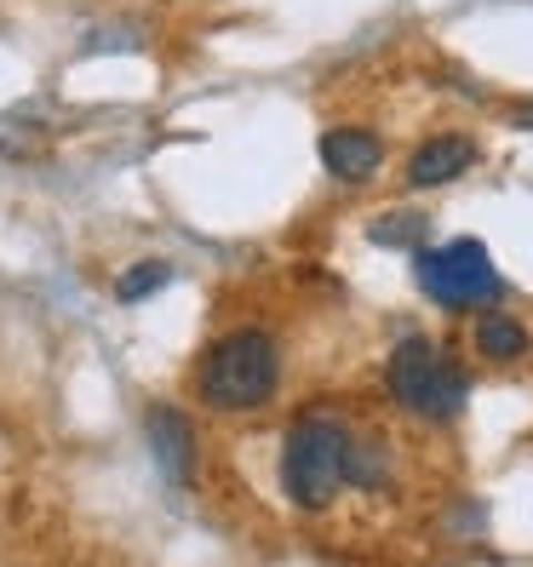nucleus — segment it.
Wrapping results in <instances>:
<instances>
[{
    "label": "nucleus",
    "mask_w": 533,
    "mask_h": 567,
    "mask_svg": "<svg viewBox=\"0 0 533 567\" xmlns=\"http://www.w3.org/2000/svg\"><path fill=\"white\" fill-rule=\"evenodd\" d=\"M281 384V350L270 327H236L195 361V395L213 413H258Z\"/></svg>",
    "instance_id": "1"
},
{
    "label": "nucleus",
    "mask_w": 533,
    "mask_h": 567,
    "mask_svg": "<svg viewBox=\"0 0 533 567\" xmlns=\"http://www.w3.org/2000/svg\"><path fill=\"white\" fill-rule=\"evenodd\" d=\"M350 430L332 413H298L281 442V487L298 511H327L345 493Z\"/></svg>",
    "instance_id": "2"
},
{
    "label": "nucleus",
    "mask_w": 533,
    "mask_h": 567,
    "mask_svg": "<svg viewBox=\"0 0 533 567\" xmlns=\"http://www.w3.org/2000/svg\"><path fill=\"white\" fill-rule=\"evenodd\" d=\"M385 384H390V395H396V402H402L413 419H430V424L459 419L464 395H471L464 367H459L448 350H437L430 339H402V344H396L390 361H385Z\"/></svg>",
    "instance_id": "3"
},
{
    "label": "nucleus",
    "mask_w": 533,
    "mask_h": 567,
    "mask_svg": "<svg viewBox=\"0 0 533 567\" xmlns=\"http://www.w3.org/2000/svg\"><path fill=\"white\" fill-rule=\"evenodd\" d=\"M419 287H424V298H437L442 310H488V305H499V292H505L488 247L471 241V236L448 241V247H424L419 252Z\"/></svg>",
    "instance_id": "4"
},
{
    "label": "nucleus",
    "mask_w": 533,
    "mask_h": 567,
    "mask_svg": "<svg viewBox=\"0 0 533 567\" xmlns=\"http://www.w3.org/2000/svg\"><path fill=\"white\" fill-rule=\"evenodd\" d=\"M144 436H150V453H155V464H161V476L178 482V487H189V482H195V430H189V419H184L178 408L155 402V408L144 413Z\"/></svg>",
    "instance_id": "5"
},
{
    "label": "nucleus",
    "mask_w": 533,
    "mask_h": 567,
    "mask_svg": "<svg viewBox=\"0 0 533 567\" xmlns=\"http://www.w3.org/2000/svg\"><path fill=\"white\" fill-rule=\"evenodd\" d=\"M321 166L339 184H368L379 166H385L379 132H368V126H332L327 138H321Z\"/></svg>",
    "instance_id": "6"
},
{
    "label": "nucleus",
    "mask_w": 533,
    "mask_h": 567,
    "mask_svg": "<svg viewBox=\"0 0 533 567\" xmlns=\"http://www.w3.org/2000/svg\"><path fill=\"white\" fill-rule=\"evenodd\" d=\"M471 161H476V144H471V138H459V132H442V138H430V144L413 150V161H408V184H413V189L453 184Z\"/></svg>",
    "instance_id": "7"
},
{
    "label": "nucleus",
    "mask_w": 533,
    "mask_h": 567,
    "mask_svg": "<svg viewBox=\"0 0 533 567\" xmlns=\"http://www.w3.org/2000/svg\"><path fill=\"white\" fill-rule=\"evenodd\" d=\"M527 344H533V339H527V327H522L516 316H493V310H488V316L476 321V350H482L488 361H522Z\"/></svg>",
    "instance_id": "8"
},
{
    "label": "nucleus",
    "mask_w": 533,
    "mask_h": 567,
    "mask_svg": "<svg viewBox=\"0 0 533 567\" xmlns=\"http://www.w3.org/2000/svg\"><path fill=\"white\" fill-rule=\"evenodd\" d=\"M390 482V453L373 442V436H350V453H345V487H385Z\"/></svg>",
    "instance_id": "9"
},
{
    "label": "nucleus",
    "mask_w": 533,
    "mask_h": 567,
    "mask_svg": "<svg viewBox=\"0 0 533 567\" xmlns=\"http://www.w3.org/2000/svg\"><path fill=\"white\" fill-rule=\"evenodd\" d=\"M161 287H173V264H166V258H144V264H132V270L115 276V298H121V305H144V298H155Z\"/></svg>",
    "instance_id": "10"
},
{
    "label": "nucleus",
    "mask_w": 533,
    "mask_h": 567,
    "mask_svg": "<svg viewBox=\"0 0 533 567\" xmlns=\"http://www.w3.org/2000/svg\"><path fill=\"white\" fill-rule=\"evenodd\" d=\"M373 241H385V247H413V241H424V218H419V213L379 218V224H373Z\"/></svg>",
    "instance_id": "11"
},
{
    "label": "nucleus",
    "mask_w": 533,
    "mask_h": 567,
    "mask_svg": "<svg viewBox=\"0 0 533 567\" xmlns=\"http://www.w3.org/2000/svg\"><path fill=\"white\" fill-rule=\"evenodd\" d=\"M516 126H533V110H516Z\"/></svg>",
    "instance_id": "12"
}]
</instances>
